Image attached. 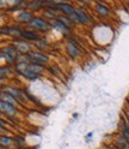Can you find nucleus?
<instances>
[{"mask_svg": "<svg viewBox=\"0 0 129 149\" xmlns=\"http://www.w3.org/2000/svg\"><path fill=\"white\" fill-rule=\"evenodd\" d=\"M42 72V69H41V65H36V64H32V65H29L27 69L22 72V74H24L25 77L30 78V79H35L38 77V74H41Z\"/></svg>", "mask_w": 129, "mask_h": 149, "instance_id": "f257e3e1", "label": "nucleus"}, {"mask_svg": "<svg viewBox=\"0 0 129 149\" xmlns=\"http://www.w3.org/2000/svg\"><path fill=\"white\" fill-rule=\"evenodd\" d=\"M30 24H31V26H35L36 29H40V30H48L49 29V24L44 19H41V18H32Z\"/></svg>", "mask_w": 129, "mask_h": 149, "instance_id": "f03ea898", "label": "nucleus"}, {"mask_svg": "<svg viewBox=\"0 0 129 149\" xmlns=\"http://www.w3.org/2000/svg\"><path fill=\"white\" fill-rule=\"evenodd\" d=\"M1 111L5 112V113L8 116H16V113H17L16 107L11 104H8V102L4 101V100L1 101Z\"/></svg>", "mask_w": 129, "mask_h": 149, "instance_id": "7ed1b4c3", "label": "nucleus"}, {"mask_svg": "<svg viewBox=\"0 0 129 149\" xmlns=\"http://www.w3.org/2000/svg\"><path fill=\"white\" fill-rule=\"evenodd\" d=\"M56 7L58 8H60V10L61 11H63L64 13H66V15H68V16H74L75 15V10H74V8H73L69 4H56Z\"/></svg>", "mask_w": 129, "mask_h": 149, "instance_id": "20e7f679", "label": "nucleus"}, {"mask_svg": "<svg viewBox=\"0 0 129 149\" xmlns=\"http://www.w3.org/2000/svg\"><path fill=\"white\" fill-rule=\"evenodd\" d=\"M67 51H68V53H69V55L72 58H77L79 55V48L77 47L74 43H72V42L67 45Z\"/></svg>", "mask_w": 129, "mask_h": 149, "instance_id": "39448f33", "label": "nucleus"}, {"mask_svg": "<svg viewBox=\"0 0 129 149\" xmlns=\"http://www.w3.org/2000/svg\"><path fill=\"white\" fill-rule=\"evenodd\" d=\"M7 93H10V94L16 99V100H18V101H23L24 99H25V96L23 95V93L22 91H19L18 89H14V88H10L8 89V91Z\"/></svg>", "mask_w": 129, "mask_h": 149, "instance_id": "423d86ee", "label": "nucleus"}, {"mask_svg": "<svg viewBox=\"0 0 129 149\" xmlns=\"http://www.w3.org/2000/svg\"><path fill=\"white\" fill-rule=\"evenodd\" d=\"M75 13L78 16V19L81 22V23H87L89 22V16L81 10V8H77L75 10Z\"/></svg>", "mask_w": 129, "mask_h": 149, "instance_id": "0eeeda50", "label": "nucleus"}, {"mask_svg": "<svg viewBox=\"0 0 129 149\" xmlns=\"http://www.w3.org/2000/svg\"><path fill=\"white\" fill-rule=\"evenodd\" d=\"M3 97H4V101H6V102H8V104H11V105H16L17 102H19L18 100H16L10 93H3Z\"/></svg>", "mask_w": 129, "mask_h": 149, "instance_id": "6e6552de", "label": "nucleus"}, {"mask_svg": "<svg viewBox=\"0 0 129 149\" xmlns=\"http://www.w3.org/2000/svg\"><path fill=\"white\" fill-rule=\"evenodd\" d=\"M21 35H22L23 37H25L26 40H31V41L38 40V36L36 35L35 33H31V31H21Z\"/></svg>", "mask_w": 129, "mask_h": 149, "instance_id": "1a4fd4ad", "label": "nucleus"}, {"mask_svg": "<svg viewBox=\"0 0 129 149\" xmlns=\"http://www.w3.org/2000/svg\"><path fill=\"white\" fill-rule=\"evenodd\" d=\"M18 19L22 21V22H29V21L31 22V21H32V18H31V13L23 11V12H21L19 15H18Z\"/></svg>", "mask_w": 129, "mask_h": 149, "instance_id": "9d476101", "label": "nucleus"}, {"mask_svg": "<svg viewBox=\"0 0 129 149\" xmlns=\"http://www.w3.org/2000/svg\"><path fill=\"white\" fill-rule=\"evenodd\" d=\"M14 45H16L17 49H19V51H22V52H25V51L29 49V45L25 43V41H16Z\"/></svg>", "mask_w": 129, "mask_h": 149, "instance_id": "9b49d317", "label": "nucleus"}, {"mask_svg": "<svg viewBox=\"0 0 129 149\" xmlns=\"http://www.w3.org/2000/svg\"><path fill=\"white\" fill-rule=\"evenodd\" d=\"M97 11H98L99 15H102V16H106V15L110 13L109 8L106 6H104V5H102V4H98L97 5Z\"/></svg>", "mask_w": 129, "mask_h": 149, "instance_id": "f8f14e48", "label": "nucleus"}, {"mask_svg": "<svg viewBox=\"0 0 129 149\" xmlns=\"http://www.w3.org/2000/svg\"><path fill=\"white\" fill-rule=\"evenodd\" d=\"M55 25L59 26L60 29H61V30H63V31H67V30H68V25H67L66 23H63L62 21H60V19L55 21Z\"/></svg>", "mask_w": 129, "mask_h": 149, "instance_id": "ddd939ff", "label": "nucleus"}, {"mask_svg": "<svg viewBox=\"0 0 129 149\" xmlns=\"http://www.w3.org/2000/svg\"><path fill=\"white\" fill-rule=\"evenodd\" d=\"M122 132H123V137L127 139V141L129 142V127L126 126L124 124L122 125Z\"/></svg>", "mask_w": 129, "mask_h": 149, "instance_id": "4468645a", "label": "nucleus"}, {"mask_svg": "<svg viewBox=\"0 0 129 149\" xmlns=\"http://www.w3.org/2000/svg\"><path fill=\"white\" fill-rule=\"evenodd\" d=\"M13 143V139L8 138V137H1V144L3 146H11Z\"/></svg>", "mask_w": 129, "mask_h": 149, "instance_id": "2eb2a0df", "label": "nucleus"}, {"mask_svg": "<svg viewBox=\"0 0 129 149\" xmlns=\"http://www.w3.org/2000/svg\"><path fill=\"white\" fill-rule=\"evenodd\" d=\"M6 54H8L12 58H16L17 52H16V49H12V48H6Z\"/></svg>", "mask_w": 129, "mask_h": 149, "instance_id": "dca6fc26", "label": "nucleus"}]
</instances>
